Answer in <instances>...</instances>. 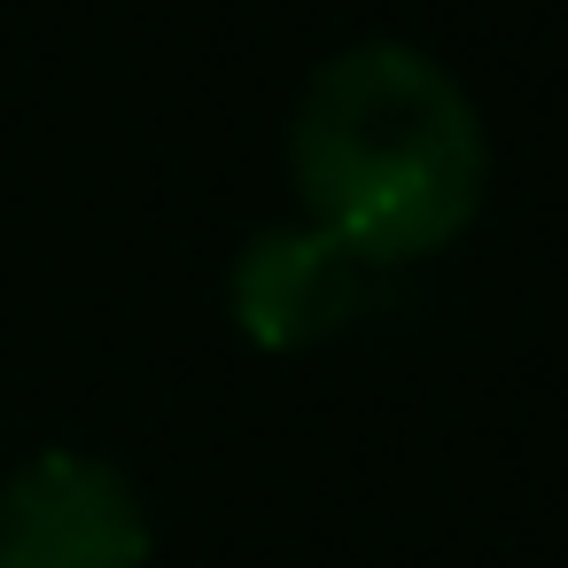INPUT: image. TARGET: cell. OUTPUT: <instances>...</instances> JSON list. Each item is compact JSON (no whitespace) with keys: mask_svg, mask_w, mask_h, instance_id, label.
Segmentation results:
<instances>
[{"mask_svg":"<svg viewBox=\"0 0 568 568\" xmlns=\"http://www.w3.org/2000/svg\"><path fill=\"white\" fill-rule=\"evenodd\" d=\"M149 545V498L102 452L48 444L0 475V568H141Z\"/></svg>","mask_w":568,"mask_h":568,"instance_id":"cell-2","label":"cell"},{"mask_svg":"<svg viewBox=\"0 0 568 568\" xmlns=\"http://www.w3.org/2000/svg\"><path fill=\"white\" fill-rule=\"evenodd\" d=\"M288 180L304 226L358 265H405L459 242L490 187V133L475 94L413 40L335 48L288 110Z\"/></svg>","mask_w":568,"mask_h":568,"instance_id":"cell-1","label":"cell"},{"mask_svg":"<svg viewBox=\"0 0 568 568\" xmlns=\"http://www.w3.org/2000/svg\"><path fill=\"white\" fill-rule=\"evenodd\" d=\"M226 304H234V327L257 351H304L366 304V265L304 219L296 226H257L234 250Z\"/></svg>","mask_w":568,"mask_h":568,"instance_id":"cell-3","label":"cell"}]
</instances>
